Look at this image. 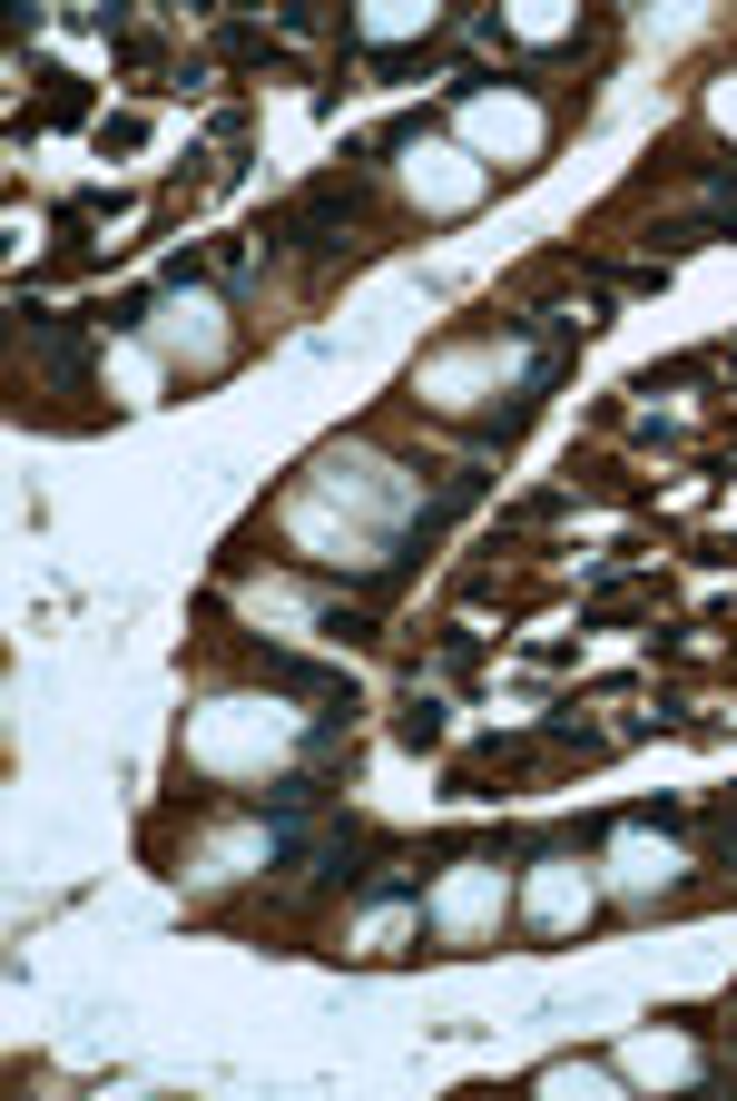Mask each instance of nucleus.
<instances>
[{"mask_svg":"<svg viewBox=\"0 0 737 1101\" xmlns=\"http://www.w3.org/2000/svg\"><path fill=\"white\" fill-rule=\"evenodd\" d=\"M403 737H413V747H433V737H442V708H433V699H413V708H403Z\"/></svg>","mask_w":737,"mask_h":1101,"instance_id":"nucleus-1","label":"nucleus"}]
</instances>
